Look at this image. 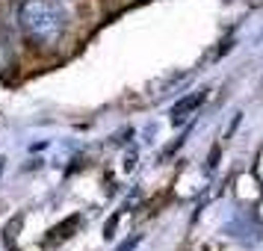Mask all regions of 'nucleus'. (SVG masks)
<instances>
[{"mask_svg": "<svg viewBox=\"0 0 263 251\" xmlns=\"http://www.w3.org/2000/svg\"><path fill=\"white\" fill-rule=\"evenodd\" d=\"M18 18L24 36L39 45H53L65 30V12L57 0H24Z\"/></svg>", "mask_w": 263, "mask_h": 251, "instance_id": "1", "label": "nucleus"}]
</instances>
